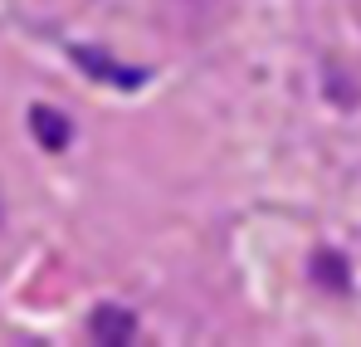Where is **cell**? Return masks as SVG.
I'll return each instance as SVG.
<instances>
[{
    "instance_id": "1",
    "label": "cell",
    "mask_w": 361,
    "mask_h": 347,
    "mask_svg": "<svg viewBox=\"0 0 361 347\" xmlns=\"http://www.w3.org/2000/svg\"><path fill=\"white\" fill-rule=\"evenodd\" d=\"M30 127H35V137H39V147H49V152H63L68 147V117L59 108H49V103H35L30 108Z\"/></svg>"
},
{
    "instance_id": "2",
    "label": "cell",
    "mask_w": 361,
    "mask_h": 347,
    "mask_svg": "<svg viewBox=\"0 0 361 347\" xmlns=\"http://www.w3.org/2000/svg\"><path fill=\"white\" fill-rule=\"evenodd\" d=\"M132 328H137V318L127 308H118V303H98L93 308V338L98 343H127Z\"/></svg>"
},
{
    "instance_id": "3",
    "label": "cell",
    "mask_w": 361,
    "mask_h": 347,
    "mask_svg": "<svg viewBox=\"0 0 361 347\" xmlns=\"http://www.w3.org/2000/svg\"><path fill=\"white\" fill-rule=\"evenodd\" d=\"M312 274H317V284H327V289H347V259H342L337 249H317V254H312Z\"/></svg>"
}]
</instances>
